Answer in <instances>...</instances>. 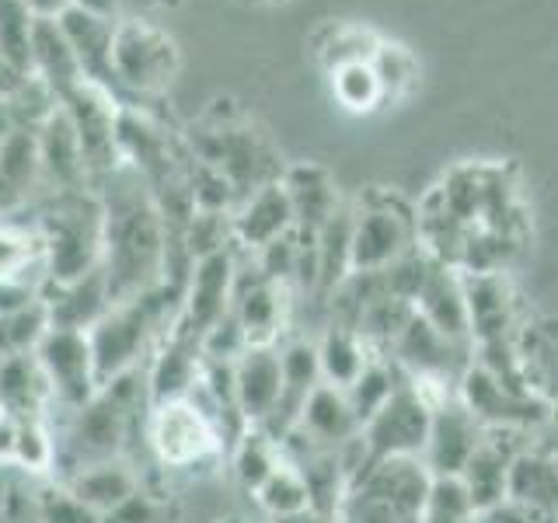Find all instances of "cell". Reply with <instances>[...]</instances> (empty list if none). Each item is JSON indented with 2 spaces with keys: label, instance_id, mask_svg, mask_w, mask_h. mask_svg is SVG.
Segmentation results:
<instances>
[{
  "label": "cell",
  "instance_id": "2e32d148",
  "mask_svg": "<svg viewBox=\"0 0 558 523\" xmlns=\"http://www.w3.org/2000/svg\"><path fill=\"white\" fill-rule=\"evenodd\" d=\"M485 426L475 415L468 412V405L461 398H450L447 405H440L433 412L429 423V440L423 450V461L433 471L436 478H461L464 464L471 461L485 440Z\"/></svg>",
  "mask_w": 558,
  "mask_h": 523
},
{
  "label": "cell",
  "instance_id": "9c48e42d",
  "mask_svg": "<svg viewBox=\"0 0 558 523\" xmlns=\"http://www.w3.org/2000/svg\"><path fill=\"white\" fill-rule=\"evenodd\" d=\"M122 101L112 87H105L98 81H81L60 98V109L66 112L70 126H74L84 165L92 171V182L105 179L109 171L122 165L119 150V122H122Z\"/></svg>",
  "mask_w": 558,
  "mask_h": 523
},
{
  "label": "cell",
  "instance_id": "f546056e",
  "mask_svg": "<svg viewBox=\"0 0 558 523\" xmlns=\"http://www.w3.org/2000/svg\"><path fill=\"white\" fill-rule=\"evenodd\" d=\"M32 77H39L52 95L63 98L70 87L84 81L77 52L70 46L60 17H35L32 28Z\"/></svg>",
  "mask_w": 558,
  "mask_h": 523
},
{
  "label": "cell",
  "instance_id": "f35d334b",
  "mask_svg": "<svg viewBox=\"0 0 558 523\" xmlns=\"http://www.w3.org/2000/svg\"><path fill=\"white\" fill-rule=\"evenodd\" d=\"M32 28L35 17L25 0H0V60L17 74L32 70Z\"/></svg>",
  "mask_w": 558,
  "mask_h": 523
},
{
  "label": "cell",
  "instance_id": "cb8c5ba5",
  "mask_svg": "<svg viewBox=\"0 0 558 523\" xmlns=\"http://www.w3.org/2000/svg\"><path fill=\"white\" fill-rule=\"evenodd\" d=\"M510 433L502 429H488L482 447L471 453V461L461 471V485L468 488L471 506L482 510H493V506L510 499V471L517 461V447L506 440Z\"/></svg>",
  "mask_w": 558,
  "mask_h": 523
},
{
  "label": "cell",
  "instance_id": "c3c4849f",
  "mask_svg": "<svg viewBox=\"0 0 558 523\" xmlns=\"http://www.w3.org/2000/svg\"><path fill=\"white\" fill-rule=\"evenodd\" d=\"M25 8L32 11V17H63L74 0H25Z\"/></svg>",
  "mask_w": 558,
  "mask_h": 523
},
{
  "label": "cell",
  "instance_id": "74e56055",
  "mask_svg": "<svg viewBox=\"0 0 558 523\" xmlns=\"http://www.w3.org/2000/svg\"><path fill=\"white\" fill-rule=\"evenodd\" d=\"M4 279H25V283L46 287V266L32 227L0 220V283Z\"/></svg>",
  "mask_w": 558,
  "mask_h": 523
},
{
  "label": "cell",
  "instance_id": "9a60e30c",
  "mask_svg": "<svg viewBox=\"0 0 558 523\" xmlns=\"http://www.w3.org/2000/svg\"><path fill=\"white\" fill-rule=\"evenodd\" d=\"M461 279L468 301L471 349L485 342H517L523 321L510 272H461Z\"/></svg>",
  "mask_w": 558,
  "mask_h": 523
},
{
  "label": "cell",
  "instance_id": "d6986e66",
  "mask_svg": "<svg viewBox=\"0 0 558 523\" xmlns=\"http://www.w3.org/2000/svg\"><path fill=\"white\" fill-rule=\"evenodd\" d=\"M203 374V342L185 336L179 328H168V336L157 342L147 363V401L165 405V401L185 398Z\"/></svg>",
  "mask_w": 558,
  "mask_h": 523
},
{
  "label": "cell",
  "instance_id": "d590c367",
  "mask_svg": "<svg viewBox=\"0 0 558 523\" xmlns=\"http://www.w3.org/2000/svg\"><path fill=\"white\" fill-rule=\"evenodd\" d=\"M255 506L262 513L272 520H287L293 513H304L311 510V492H307V482L301 475V467H296L287 453H283V464H279L272 475L255 488Z\"/></svg>",
  "mask_w": 558,
  "mask_h": 523
},
{
  "label": "cell",
  "instance_id": "ffe728a7",
  "mask_svg": "<svg viewBox=\"0 0 558 523\" xmlns=\"http://www.w3.org/2000/svg\"><path fill=\"white\" fill-rule=\"evenodd\" d=\"M290 231H293V209H290L287 188L279 179L255 188L252 196H244L231 214L234 248L244 255L262 252L266 244L287 238Z\"/></svg>",
  "mask_w": 558,
  "mask_h": 523
},
{
  "label": "cell",
  "instance_id": "83f0119b",
  "mask_svg": "<svg viewBox=\"0 0 558 523\" xmlns=\"http://www.w3.org/2000/svg\"><path fill=\"white\" fill-rule=\"evenodd\" d=\"M468 227L458 220V214L447 206L440 188H429L415 206V244L423 248L433 262L450 269H461V255L468 244Z\"/></svg>",
  "mask_w": 558,
  "mask_h": 523
},
{
  "label": "cell",
  "instance_id": "ab89813d",
  "mask_svg": "<svg viewBox=\"0 0 558 523\" xmlns=\"http://www.w3.org/2000/svg\"><path fill=\"white\" fill-rule=\"evenodd\" d=\"M331 95L342 105L345 112H374L377 105H384V92H380V81L374 74L371 63H349L331 70Z\"/></svg>",
  "mask_w": 558,
  "mask_h": 523
},
{
  "label": "cell",
  "instance_id": "52a82bcc",
  "mask_svg": "<svg viewBox=\"0 0 558 523\" xmlns=\"http://www.w3.org/2000/svg\"><path fill=\"white\" fill-rule=\"evenodd\" d=\"M182 70V49L168 28L144 17H119L112 35V77L116 92L133 98H157L174 84Z\"/></svg>",
  "mask_w": 558,
  "mask_h": 523
},
{
  "label": "cell",
  "instance_id": "816d5d0a",
  "mask_svg": "<svg viewBox=\"0 0 558 523\" xmlns=\"http://www.w3.org/2000/svg\"><path fill=\"white\" fill-rule=\"evenodd\" d=\"M217 523H244L241 516H223V520H217Z\"/></svg>",
  "mask_w": 558,
  "mask_h": 523
},
{
  "label": "cell",
  "instance_id": "e0dca14e",
  "mask_svg": "<svg viewBox=\"0 0 558 523\" xmlns=\"http://www.w3.org/2000/svg\"><path fill=\"white\" fill-rule=\"evenodd\" d=\"M279 360H283V394H279V405L262 429L283 443L296 429V423H301V412L307 405L311 391L322 384L318 342L304 336H290L279 342Z\"/></svg>",
  "mask_w": 558,
  "mask_h": 523
},
{
  "label": "cell",
  "instance_id": "3957f363",
  "mask_svg": "<svg viewBox=\"0 0 558 523\" xmlns=\"http://www.w3.org/2000/svg\"><path fill=\"white\" fill-rule=\"evenodd\" d=\"M35 223L32 234L39 241L46 287L74 283V279L95 272L105 252V206L95 185L46 192L32 206Z\"/></svg>",
  "mask_w": 558,
  "mask_h": 523
},
{
  "label": "cell",
  "instance_id": "5b68a950",
  "mask_svg": "<svg viewBox=\"0 0 558 523\" xmlns=\"http://www.w3.org/2000/svg\"><path fill=\"white\" fill-rule=\"evenodd\" d=\"M433 482L423 458L377 461L349 488L342 523H405L423 513Z\"/></svg>",
  "mask_w": 558,
  "mask_h": 523
},
{
  "label": "cell",
  "instance_id": "6da1fadb",
  "mask_svg": "<svg viewBox=\"0 0 558 523\" xmlns=\"http://www.w3.org/2000/svg\"><path fill=\"white\" fill-rule=\"evenodd\" d=\"M105 206V252L101 269L112 304L133 301L165 283L168 272V223L144 179L119 165L95 182Z\"/></svg>",
  "mask_w": 558,
  "mask_h": 523
},
{
  "label": "cell",
  "instance_id": "681fc988",
  "mask_svg": "<svg viewBox=\"0 0 558 523\" xmlns=\"http://www.w3.org/2000/svg\"><path fill=\"white\" fill-rule=\"evenodd\" d=\"M74 4L101 17H119V0H74Z\"/></svg>",
  "mask_w": 558,
  "mask_h": 523
},
{
  "label": "cell",
  "instance_id": "30bf717a",
  "mask_svg": "<svg viewBox=\"0 0 558 523\" xmlns=\"http://www.w3.org/2000/svg\"><path fill=\"white\" fill-rule=\"evenodd\" d=\"M429 423H433V409L415 394V388L409 384V374H405L401 388L388 398V405H384L374 418H366L360 429L363 471L377 461H388V458H423L426 440H429Z\"/></svg>",
  "mask_w": 558,
  "mask_h": 523
},
{
  "label": "cell",
  "instance_id": "5bb4252c",
  "mask_svg": "<svg viewBox=\"0 0 558 523\" xmlns=\"http://www.w3.org/2000/svg\"><path fill=\"white\" fill-rule=\"evenodd\" d=\"M287 287L272 283L262 276L252 255L238 252V276H234V301L231 314L238 318L244 342L248 345H279L287 336V314H290Z\"/></svg>",
  "mask_w": 558,
  "mask_h": 523
},
{
  "label": "cell",
  "instance_id": "8fae6325",
  "mask_svg": "<svg viewBox=\"0 0 558 523\" xmlns=\"http://www.w3.org/2000/svg\"><path fill=\"white\" fill-rule=\"evenodd\" d=\"M458 398L485 429H502V433H527L545 426L555 415V405L548 398L506 388L488 370H482L478 363H468V370L461 374Z\"/></svg>",
  "mask_w": 558,
  "mask_h": 523
},
{
  "label": "cell",
  "instance_id": "7a4b0ae2",
  "mask_svg": "<svg viewBox=\"0 0 558 523\" xmlns=\"http://www.w3.org/2000/svg\"><path fill=\"white\" fill-rule=\"evenodd\" d=\"M140 398L147 401V377L130 370L98 388V394L84 401L81 409L66 412L63 429L57 433V475L52 478L126 458V443L140 418Z\"/></svg>",
  "mask_w": 558,
  "mask_h": 523
},
{
  "label": "cell",
  "instance_id": "d6a6232c",
  "mask_svg": "<svg viewBox=\"0 0 558 523\" xmlns=\"http://www.w3.org/2000/svg\"><path fill=\"white\" fill-rule=\"evenodd\" d=\"M510 499L534 513L558 516V461L548 453L520 450L510 471Z\"/></svg>",
  "mask_w": 558,
  "mask_h": 523
},
{
  "label": "cell",
  "instance_id": "8d00e7d4",
  "mask_svg": "<svg viewBox=\"0 0 558 523\" xmlns=\"http://www.w3.org/2000/svg\"><path fill=\"white\" fill-rule=\"evenodd\" d=\"M401 380H405V370H401L388 353H374V360L366 363V370L356 377L353 388L345 391L349 405H353V412L360 418V426L388 405V398L401 388Z\"/></svg>",
  "mask_w": 558,
  "mask_h": 523
},
{
  "label": "cell",
  "instance_id": "60d3db41",
  "mask_svg": "<svg viewBox=\"0 0 558 523\" xmlns=\"http://www.w3.org/2000/svg\"><path fill=\"white\" fill-rule=\"evenodd\" d=\"M14 467L28 471V475H57V433L49 429V418H22Z\"/></svg>",
  "mask_w": 558,
  "mask_h": 523
},
{
  "label": "cell",
  "instance_id": "836d02e7",
  "mask_svg": "<svg viewBox=\"0 0 558 523\" xmlns=\"http://www.w3.org/2000/svg\"><path fill=\"white\" fill-rule=\"evenodd\" d=\"M227 453H231V471H234L238 485L248 496H255V488L283 464V443H279L276 436H269L262 426L244 429Z\"/></svg>",
  "mask_w": 558,
  "mask_h": 523
},
{
  "label": "cell",
  "instance_id": "7bdbcfd3",
  "mask_svg": "<svg viewBox=\"0 0 558 523\" xmlns=\"http://www.w3.org/2000/svg\"><path fill=\"white\" fill-rule=\"evenodd\" d=\"M374 74L380 81V92H384V101H395L401 95H409L412 92V84L418 77V66H415V57L405 49V46H398V42H388L384 39L374 52Z\"/></svg>",
  "mask_w": 558,
  "mask_h": 523
},
{
  "label": "cell",
  "instance_id": "4316f807",
  "mask_svg": "<svg viewBox=\"0 0 558 523\" xmlns=\"http://www.w3.org/2000/svg\"><path fill=\"white\" fill-rule=\"evenodd\" d=\"M43 304L49 311L52 328H77V331L95 328L101 314L112 307L105 269L98 266L95 272L74 279V283L43 287Z\"/></svg>",
  "mask_w": 558,
  "mask_h": 523
},
{
  "label": "cell",
  "instance_id": "4dcf8cb0",
  "mask_svg": "<svg viewBox=\"0 0 558 523\" xmlns=\"http://www.w3.org/2000/svg\"><path fill=\"white\" fill-rule=\"evenodd\" d=\"M70 492H74L84 506H92L95 513H109L119 502H126L133 492L144 488V471L133 467L130 458L101 461L92 467H81L74 475L60 478Z\"/></svg>",
  "mask_w": 558,
  "mask_h": 523
},
{
  "label": "cell",
  "instance_id": "ac0fdd59",
  "mask_svg": "<svg viewBox=\"0 0 558 523\" xmlns=\"http://www.w3.org/2000/svg\"><path fill=\"white\" fill-rule=\"evenodd\" d=\"M234 391L244 426H266L283 394L279 345H248L234 360Z\"/></svg>",
  "mask_w": 558,
  "mask_h": 523
},
{
  "label": "cell",
  "instance_id": "8992f818",
  "mask_svg": "<svg viewBox=\"0 0 558 523\" xmlns=\"http://www.w3.org/2000/svg\"><path fill=\"white\" fill-rule=\"evenodd\" d=\"M144 436L150 458L165 471H196L203 464H217L227 453L217 418L192 394L150 405L144 415Z\"/></svg>",
  "mask_w": 558,
  "mask_h": 523
},
{
  "label": "cell",
  "instance_id": "f6af8a7d",
  "mask_svg": "<svg viewBox=\"0 0 558 523\" xmlns=\"http://www.w3.org/2000/svg\"><path fill=\"white\" fill-rule=\"evenodd\" d=\"M39 499V523H101V513L84 506L60 478H49L35 488Z\"/></svg>",
  "mask_w": 558,
  "mask_h": 523
},
{
  "label": "cell",
  "instance_id": "7402d4cb",
  "mask_svg": "<svg viewBox=\"0 0 558 523\" xmlns=\"http://www.w3.org/2000/svg\"><path fill=\"white\" fill-rule=\"evenodd\" d=\"M279 182H283L290 209H293V231L304 238L318 234L342 203V192H339L336 179H331V171L314 161L287 165Z\"/></svg>",
  "mask_w": 558,
  "mask_h": 523
},
{
  "label": "cell",
  "instance_id": "7c38bea8",
  "mask_svg": "<svg viewBox=\"0 0 558 523\" xmlns=\"http://www.w3.org/2000/svg\"><path fill=\"white\" fill-rule=\"evenodd\" d=\"M234 276H238V248H220L214 255H203L192 262L185 296L179 307V318L171 328L185 331L192 339H206L227 314L234 301Z\"/></svg>",
  "mask_w": 558,
  "mask_h": 523
},
{
  "label": "cell",
  "instance_id": "e575fe53",
  "mask_svg": "<svg viewBox=\"0 0 558 523\" xmlns=\"http://www.w3.org/2000/svg\"><path fill=\"white\" fill-rule=\"evenodd\" d=\"M380 42L384 39L371 28L336 22L314 35V57H318V63L331 74V70L349 66V63H371Z\"/></svg>",
  "mask_w": 558,
  "mask_h": 523
},
{
  "label": "cell",
  "instance_id": "603a6c76",
  "mask_svg": "<svg viewBox=\"0 0 558 523\" xmlns=\"http://www.w3.org/2000/svg\"><path fill=\"white\" fill-rule=\"evenodd\" d=\"M39 154H43V182L46 192H70V188H87L92 182V171L84 165V150L81 139L70 126L66 112L52 109L46 122L39 126Z\"/></svg>",
  "mask_w": 558,
  "mask_h": 523
},
{
  "label": "cell",
  "instance_id": "f5cc1de1",
  "mask_svg": "<svg viewBox=\"0 0 558 523\" xmlns=\"http://www.w3.org/2000/svg\"><path fill=\"white\" fill-rule=\"evenodd\" d=\"M255 4H276V0H255Z\"/></svg>",
  "mask_w": 558,
  "mask_h": 523
},
{
  "label": "cell",
  "instance_id": "44dd1931",
  "mask_svg": "<svg viewBox=\"0 0 558 523\" xmlns=\"http://www.w3.org/2000/svg\"><path fill=\"white\" fill-rule=\"evenodd\" d=\"M412 307L423 314V318L436 331H440V336H447L450 342L471 345V325H468V301H464L461 269L429 262L423 283H418V290H415Z\"/></svg>",
  "mask_w": 558,
  "mask_h": 523
},
{
  "label": "cell",
  "instance_id": "4fadbf2b",
  "mask_svg": "<svg viewBox=\"0 0 558 523\" xmlns=\"http://www.w3.org/2000/svg\"><path fill=\"white\" fill-rule=\"evenodd\" d=\"M35 356H39L46 380L52 388V405L63 415L81 409L84 401H92L98 394V374H95V356H92V342H87V331L77 328H46V336L35 345Z\"/></svg>",
  "mask_w": 558,
  "mask_h": 523
},
{
  "label": "cell",
  "instance_id": "b9f144b4",
  "mask_svg": "<svg viewBox=\"0 0 558 523\" xmlns=\"http://www.w3.org/2000/svg\"><path fill=\"white\" fill-rule=\"evenodd\" d=\"M475 520H478V510L471 506V496L461 485V478H436L423 513L405 523H475Z\"/></svg>",
  "mask_w": 558,
  "mask_h": 523
},
{
  "label": "cell",
  "instance_id": "ee69618b",
  "mask_svg": "<svg viewBox=\"0 0 558 523\" xmlns=\"http://www.w3.org/2000/svg\"><path fill=\"white\" fill-rule=\"evenodd\" d=\"M101 523H179V502L161 488L144 485L116 510L101 513Z\"/></svg>",
  "mask_w": 558,
  "mask_h": 523
},
{
  "label": "cell",
  "instance_id": "ba28073f",
  "mask_svg": "<svg viewBox=\"0 0 558 523\" xmlns=\"http://www.w3.org/2000/svg\"><path fill=\"white\" fill-rule=\"evenodd\" d=\"M415 248V206L391 188H363L353 199V272H380Z\"/></svg>",
  "mask_w": 558,
  "mask_h": 523
},
{
  "label": "cell",
  "instance_id": "7dc6e473",
  "mask_svg": "<svg viewBox=\"0 0 558 523\" xmlns=\"http://www.w3.org/2000/svg\"><path fill=\"white\" fill-rule=\"evenodd\" d=\"M17 426L22 418L0 409V464H14V443H17Z\"/></svg>",
  "mask_w": 558,
  "mask_h": 523
},
{
  "label": "cell",
  "instance_id": "d4e9b609",
  "mask_svg": "<svg viewBox=\"0 0 558 523\" xmlns=\"http://www.w3.org/2000/svg\"><path fill=\"white\" fill-rule=\"evenodd\" d=\"M360 418L349 405L345 391L331 388V384H318V388L311 391L307 405L301 412V423H296V436H304L307 443L314 447H325V450H342L349 447L360 436Z\"/></svg>",
  "mask_w": 558,
  "mask_h": 523
},
{
  "label": "cell",
  "instance_id": "277c9868",
  "mask_svg": "<svg viewBox=\"0 0 558 523\" xmlns=\"http://www.w3.org/2000/svg\"><path fill=\"white\" fill-rule=\"evenodd\" d=\"M189 150L199 161L214 165L227 182L234 185L238 203L255 188L283 179V157L276 154L266 130L244 115L231 98H217L209 109L192 122L185 133Z\"/></svg>",
  "mask_w": 558,
  "mask_h": 523
},
{
  "label": "cell",
  "instance_id": "1f68e13d",
  "mask_svg": "<svg viewBox=\"0 0 558 523\" xmlns=\"http://www.w3.org/2000/svg\"><path fill=\"white\" fill-rule=\"evenodd\" d=\"M318 342V363H322V380L331 384V388L349 391L356 384V377L366 370V363L374 360L377 349H371L356 328H345L331 321Z\"/></svg>",
  "mask_w": 558,
  "mask_h": 523
},
{
  "label": "cell",
  "instance_id": "f907efd6",
  "mask_svg": "<svg viewBox=\"0 0 558 523\" xmlns=\"http://www.w3.org/2000/svg\"><path fill=\"white\" fill-rule=\"evenodd\" d=\"M272 523H342V520L328 516V513H318V510H304V513H293L287 520H272Z\"/></svg>",
  "mask_w": 558,
  "mask_h": 523
},
{
  "label": "cell",
  "instance_id": "f1b7e54d",
  "mask_svg": "<svg viewBox=\"0 0 558 523\" xmlns=\"http://www.w3.org/2000/svg\"><path fill=\"white\" fill-rule=\"evenodd\" d=\"M116 22H119V17H101V14H92V11L77 8V4L60 17L66 39H70V46H74V52H77V63L84 70V77L98 81L105 87H112V92H116V77H112V35H116Z\"/></svg>",
  "mask_w": 558,
  "mask_h": 523
},
{
  "label": "cell",
  "instance_id": "484cf974",
  "mask_svg": "<svg viewBox=\"0 0 558 523\" xmlns=\"http://www.w3.org/2000/svg\"><path fill=\"white\" fill-rule=\"evenodd\" d=\"M0 409L14 418H49V412L57 409L35 349L0 360Z\"/></svg>",
  "mask_w": 558,
  "mask_h": 523
},
{
  "label": "cell",
  "instance_id": "bcb514c9",
  "mask_svg": "<svg viewBox=\"0 0 558 523\" xmlns=\"http://www.w3.org/2000/svg\"><path fill=\"white\" fill-rule=\"evenodd\" d=\"M182 0H119V17H144V22H157L161 14L174 11Z\"/></svg>",
  "mask_w": 558,
  "mask_h": 523
}]
</instances>
